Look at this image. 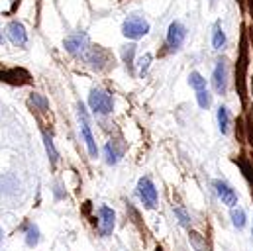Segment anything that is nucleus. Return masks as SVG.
<instances>
[{
	"label": "nucleus",
	"instance_id": "nucleus-13",
	"mask_svg": "<svg viewBox=\"0 0 253 251\" xmlns=\"http://www.w3.org/2000/svg\"><path fill=\"white\" fill-rule=\"evenodd\" d=\"M38 242H40V230H38V226L30 224L28 230H26V246L28 248H36Z\"/></svg>",
	"mask_w": 253,
	"mask_h": 251
},
{
	"label": "nucleus",
	"instance_id": "nucleus-7",
	"mask_svg": "<svg viewBox=\"0 0 253 251\" xmlns=\"http://www.w3.org/2000/svg\"><path fill=\"white\" fill-rule=\"evenodd\" d=\"M212 84H214V90L218 94H224L226 88H228V69H226V63L218 61L214 73H212Z\"/></svg>",
	"mask_w": 253,
	"mask_h": 251
},
{
	"label": "nucleus",
	"instance_id": "nucleus-2",
	"mask_svg": "<svg viewBox=\"0 0 253 251\" xmlns=\"http://www.w3.org/2000/svg\"><path fill=\"white\" fill-rule=\"evenodd\" d=\"M88 106H90V110L94 112V114H110L112 112V106H114V102H112V96L106 92V90H102V88H94L92 92H90V96H88Z\"/></svg>",
	"mask_w": 253,
	"mask_h": 251
},
{
	"label": "nucleus",
	"instance_id": "nucleus-20",
	"mask_svg": "<svg viewBox=\"0 0 253 251\" xmlns=\"http://www.w3.org/2000/svg\"><path fill=\"white\" fill-rule=\"evenodd\" d=\"M175 214L179 216V222L183 224V226H189L190 224V218H189V214L183 210V208H175Z\"/></svg>",
	"mask_w": 253,
	"mask_h": 251
},
{
	"label": "nucleus",
	"instance_id": "nucleus-10",
	"mask_svg": "<svg viewBox=\"0 0 253 251\" xmlns=\"http://www.w3.org/2000/svg\"><path fill=\"white\" fill-rule=\"evenodd\" d=\"M8 38L18 47H24L28 43V34H26V30H24V26L20 22H12L8 26Z\"/></svg>",
	"mask_w": 253,
	"mask_h": 251
},
{
	"label": "nucleus",
	"instance_id": "nucleus-1",
	"mask_svg": "<svg viewBox=\"0 0 253 251\" xmlns=\"http://www.w3.org/2000/svg\"><path fill=\"white\" fill-rule=\"evenodd\" d=\"M122 34L129 40H139L149 34V22L141 16H129L126 22L122 24Z\"/></svg>",
	"mask_w": 253,
	"mask_h": 251
},
{
	"label": "nucleus",
	"instance_id": "nucleus-14",
	"mask_svg": "<svg viewBox=\"0 0 253 251\" xmlns=\"http://www.w3.org/2000/svg\"><path fill=\"white\" fill-rule=\"evenodd\" d=\"M104 155H106V163H108V165H116V163L120 161V151H116V147H114L112 141L106 143V147H104Z\"/></svg>",
	"mask_w": 253,
	"mask_h": 251
},
{
	"label": "nucleus",
	"instance_id": "nucleus-16",
	"mask_svg": "<svg viewBox=\"0 0 253 251\" xmlns=\"http://www.w3.org/2000/svg\"><path fill=\"white\" fill-rule=\"evenodd\" d=\"M232 224L238 228V230H242L244 226H246V212L242 210V208H232Z\"/></svg>",
	"mask_w": 253,
	"mask_h": 251
},
{
	"label": "nucleus",
	"instance_id": "nucleus-12",
	"mask_svg": "<svg viewBox=\"0 0 253 251\" xmlns=\"http://www.w3.org/2000/svg\"><path fill=\"white\" fill-rule=\"evenodd\" d=\"M218 126H220L222 133H228V129H230V112H228L226 106L218 108Z\"/></svg>",
	"mask_w": 253,
	"mask_h": 251
},
{
	"label": "nucleus",
	"instance_id": "nucleus-6",
	"mask_svg": "<svg viewBox=\"0 0 253 251\" xmlns=\"http://www.w3.org/2000/svg\"><path fill=\"white\" fill-rule=\"evenodd\" d=\"M114 210L108 208V206H100L98 208V230L104 238H108L114 230Z\"/></svg>",
	"mask_w": 253,
	"mask_h": 251
},
{
	"label": "nucleus",
	"instance_id": "nucleus-19",
	"mask_svg": "<svg viewBox=\"0 0 253 251\" xmlns=\"http://www.w3.org/2000/svg\"><path fill=\"white\" fill-rule=\"evenodd\" d=\"M139 75H143V73H145V71H147V69H149V63H151V55H149V53H145V55H143V57H141V59H139Z\"/></svg>",
	"mask_w": 253,
	"mask_h": 251
},
{
	"label": "nucleus",
	"instance_id": "nucleus-22",
	"mask_svg": "<svg viewBox=\"0 0 253 251\" xmlns=\"http://www.w3.org/2000/svg\"><path fill=\"white\" fill-rule=\"evenodd\" d=\"M252 236H253V228H252Z\"/></svg>",
	"mask_w": 253,
	"mask_h": 251
},
{
	"label": "nucleus",
	"instance_id": "nucleus-11",
	"mask_svg": "<svg viewBox=\"0 0 253 251\" xmlns=\"http://www.w3.org/2000/svg\"><path fill=\"white\" fill-rule=\"evenodd\" d=\"M212 45H214V49H224V45H226V34H224V30H222V26L220 24H216L214 26V34H212Z\"/></svg>",
	"mask_w": 253,
	"mask_h": 251
},
{
	"label": "nucleus",
	"instance_id": "nucleus-15",
	"mask_svg": "<svg viewBox=\"0 0 253 251\" xmlns=\"http://www.w3.org/2000/svg\"><path fill=\"white\" fill-rule=\"evenodd\" d=\"M189 83L196 92H198V90H202V88H206V79H204L200 73H196V71H192V73H190Z\"/></svg>",
	"mask_w": 253,
	"mask_h": 251
},
{
	"label": "nucleus",
	"instance_id": "nucleus-4",
	"mask_svg": "<svg viewBox=\"0 0 253 251\" xmlns=\"http://www.w3.org/2000/svg\"><path fill=\"white\" fill-rule=\"evenodd\" d=\"M137 196H139V200L147 208H155L157 206V188L151 183V179H147V177L139 179V183H137Z\"/></svg>",
	"mask_w": 253,
	"mask_h": 251
},
{
	"label": "nucleus",
	"instance_id": "nucleus-3",
	"mask_svg": "<svg viewBox=\"0 0 253 251\" xmlns=\"http://www.w3.org/2000/svg\"><path fill=\"white\" fill-rule=\"evenodd\" d=\"M79 122H81V133H83V137H84V141H86L88 153H90L92 157H96L98 149H96V143H94V135H92V131H90V118H88V112H86V108H84L83 104H79Z\"/></svg>",
	"mask_w": 253,
	"mask_h": 251
},
{
	"label": "nucleus",
	"instance_id": "nucleus-17",
	"mask_svg": "<svg viewBox=\"0 0 253 251\" xmlns=\"http://www.w3.org/2000/svg\"><path fill=\"white\" fill-rule=\"evenodd\" d=\"M43 143H45V151H47L51 163H55L57 157H59V153H57V149H55V145H53V139H51L47 133H43Z\"/></svg>",
	"mask_w": 253,
	"mask_h": 251
},
{
	"label": "nucleus",
	"instance_id": "nucleus-9",
	"mask_svg": "<svg viewBox=\"0 0 253 251\" xmlns=\"http://www.w3.org/2000/svg\"><path fill=\"white\" fill-rule=\"evenodd\" d=\"M214 188H216V194L220 196V200L224 202V204H228V206H236L238 204V194H236V190L230 187L226 181H214Z\"/></svg>",
	"mask_w": 253,
	"mask_h": 251
},
{
	"label": "nucleus",
	"instance_id": "nucleus-8",
	"mask_svg": "<svg viewBox=\"0 0 253 251\" xmlns=\"http://www.w3.org/2000/svg\"><path fill=\"white\" fill-rule=\"evenodd\" d=\"M65 49L73 55H79V53H84L88 49V38L84 34H75V36H69L65 40Z\"/></svg>",
	"mask_w": 253,
	"mask_h": 251
},
{
	"label": "nucleus",
	"instance_id": "nucleus-18",
	"mask_svg": "<svg viewBox=\"0 0 253 251\" xmlns=\"http://www.w3.org/2000/svg\"><path fill=\"white\" fill-rule=\"evenodd\" d=\"M196 102H198V106H200V108H208V106H210V102H212L210 92H208L206 88L198 90V92H196Z\"/></svg>",
	"mask_w": 253,
	"mask_h": 251
},
{
	"label": "nucleus",
	"instance_id": "nucleus-21",
	"mask_svg": "<svg viewBox=\"0 0 253 251\" xmlns=\"http://www.w3.org/2000/svg\"><path fill=\"white\" fill-rule=\"evenodd\" d=\"M0 242H2V230H0Z\"/></svg>",
	"mask_w": 253,
	"mask_h": 251
},
{
	"label": "nucleus",
	"instance_id": "nucleus-5",
	"mask_svg": "<svg viewBox=\"0 0 253 251\" xmlns=\"http://www.w3.org/2000/svg\"><path fill=\"white\" fill-rule=\"evenodd\" d=\"M187 38V28L181 22H173L167 30V45L171 49H179Z\"/></svg>",
	"mask_w": 253,
	"mask_h": 251
}]
</instances>
